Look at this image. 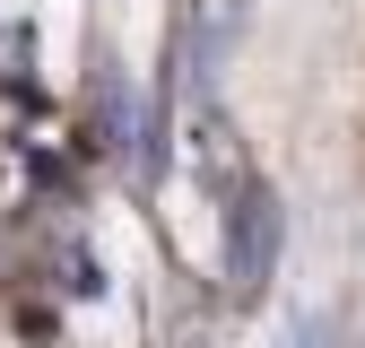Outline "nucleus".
<instances>
[{"label": "nucleus", "instance_id": "f257e3e1", "mask_svg": "<svg viewBox=\"0 0 365 348\" xmlns=\"http://www.w3.org/2000/svg\"><path fill=\"white\" fill-rule=\"evenodd\" d=\"M269 252H279V200H269V192H252V200L235 209V252H226V270H235V287H261Z\"/></svg>", "mask_w": 365, "mask_h": 348}]
</instances>
